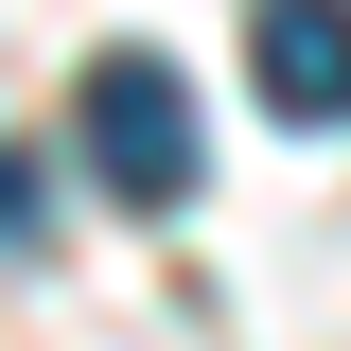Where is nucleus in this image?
Listing matches in <instances>:
<instances>
[{"mask_svg": "<svg viewBox=\"0 0 351 351\" xmlns=\"http://www.w3.org/2000/svg\"><path fill=\"white\" fill-rule=\"evenodd\" d=\"M18 228H36V158L0 141V246H18Z\"/></svg>", "mask_w": 351, "mask_h": 351, "instance_id": "obj_3", "label": "nucleus"}, {"mask_svg": "<svg viewBox=\"0 0 351 351\" xmlns=\"http://www.w3.org/2000/svg\"><path fill=\"white\" fill-rule=\"evenodd\" d=\"M246 88L281 123H351V0H263L246 18Z\"/></svg>", "mask_w": 351, "mask_h": 351, "instance_id": "obj_2", "label": "nucleus"}, {"mask_svg": "<svg viewBox=\"0 0 351 351\" xmlns=\"http://www.w3.org/2000/svg\"><path fill=\"white\" fill-rule=\"evenodd\" d=\"M88 176H106V193H123V211H176V193H193V106H176V71L158 53H88Z\"/></svg>", "mask_w": 351, "mask_h": 351, "instance_id": "obj_1", "label": "nucleus"}]
</instances>
